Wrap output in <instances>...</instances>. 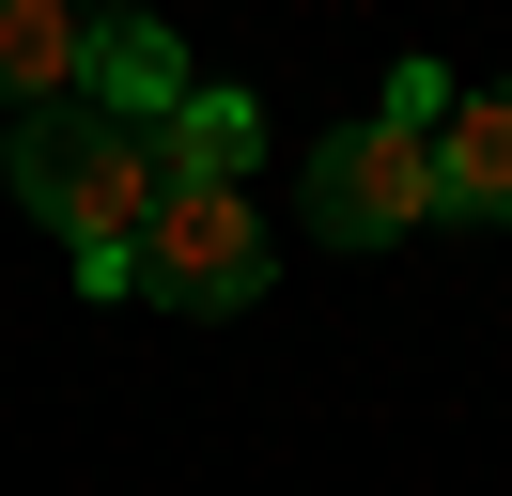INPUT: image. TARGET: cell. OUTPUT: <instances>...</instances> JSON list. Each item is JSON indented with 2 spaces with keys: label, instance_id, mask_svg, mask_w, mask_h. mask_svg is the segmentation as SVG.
Masks as SVG:
<instances>
[{
  "label": "cell",
  "instance_id": "obj_2",
  "mask_svg": "<svg viewBox=\"0 0 512 496\" xmlns=\"http://www.w3.org/2000/svg\"><path fill=\"white\" fill-rule=\"evenodd\" d=\"M264 264H280V233L249 217V186H156V217H140V248H125V295H156V310H249Z\"/></svg>",
  "mask_w": 512,
  "mask_h": 496
},
{
  "label": "cell",
  "instance_id": "obj_3",
  "mask_svg": "<svg viewBox=\"0 0 512 496\" xmlns=\"http://www.w3.org/2000/svg\"><path fill=\"white\" fill-rule=\"evenodd\" d=\"M419 217H435V124H342V140L311 155V233L326 248H404Z\"/></svg>",
  "mask_w": 512,
  "mask_h": 496
},
{
  "label": "cell",
  "instance_id": "obj_5",
  "mask_svg": "<svg viewBox=\"0 0 512 496\" xmlns=\"http://www.w3.org/2000/svg\"><path fill=\"white\" fill-rule=\"evenodd\" d=\"M249 155H264V109H249V93H171V109H156V186H233V171H249Z\"/></svg>",
  "mask_w": 512,
  "mask_h": 496
},
{
  "label": "cell",
  "instance_id": "obj_1",
  "mask_svg": "<svg viewBox=\"0 0 512 496\" xmlns=\"http://www.w3.org/2000/svg\"><path fill=\"white\" fill-rule=\"evenodd\" d=\"M16 202L47 217L63 248H140V217H156V124L125 109H32L16 124Z\"/></svg>",
  "mask_w": 512,
  "mask_h": 496
},
{
  "label": "cell",
  "instance_id": "obj_7",
  "mask_svg": "<svg viewBox=\"0 0 512 496\" xmlns=\"http://www.w3.org/2000/svg\"><path fill=\"white\" fill-rule=\"evenodd\" d=\"M171 93H187V47H171L156 16H94V109H125V124H156Z\"/></svg>",
  "mask_w": 512,
  "mask_h": 496
},
{
  "label": "cell",
  "instance_id": "obj_4",
  "mask_svg": "<svg viewBox=\"0 0 512 496\" xmlns=\"http://www.w3.org/2000/svg\"><path fill=\"white\" fill-rule=\"evenodd\" d=\"M94 93V0H0V109H78Z\"/></svg>",
  "mask_w": 512,
  "mask_h": 496
},
{
  "label": "cell",
  "instance_id": "obj_6",
  "mask_svg": "<svg viewBox=\"0 0 512 496\" xmlns=\"http://www.w3.org/2000/svg\"><path fill=\"white\" fill-rule=\"evenodd\" d=\"M435 217H512V93H466L435 124Z\"/></svg>",
  "mask_w": 512,
  "mask_h": 496
}]
</instances>
